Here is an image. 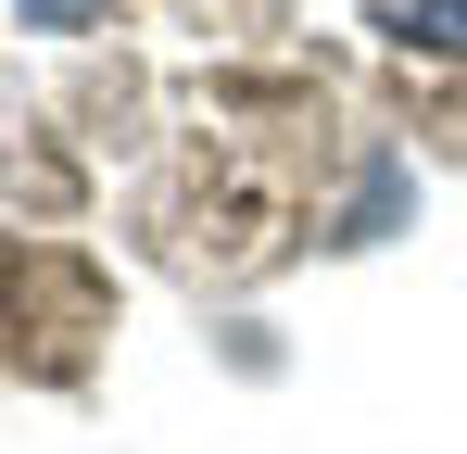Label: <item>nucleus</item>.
Segmentation results:
<instances>
[{"mask_svg":"<svg viewBox=\"0 0 467 454\" xmlns=\"http://www.w3.org/2000/svg\"><path fill=\"white\" fill-rule=\"evenodd\" d=\"M391 51H467V0H379Z\"/></svg>","mask_w":467,"mask_h":454,"instance_id":"nucleus-1","label":"nucleus"},{"mask_svg":"<svg viewBox=\"0 0 467 454\" xmlns=\"http://www.w3.org/2000/svg\"><path fill=\"white\" fill-rule=\"evenodd\" d=\"M26 26H51V38H77V26H101V0H13Z\"/></svg>","mask_w":467,"mask_h":454,"instance_id":"nucleus-2","label":"nucleus"}]
</instances>
